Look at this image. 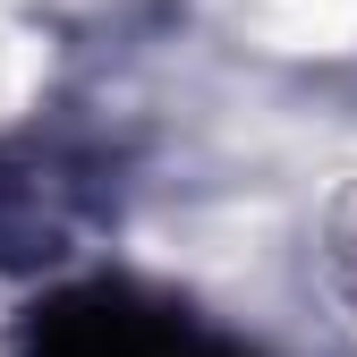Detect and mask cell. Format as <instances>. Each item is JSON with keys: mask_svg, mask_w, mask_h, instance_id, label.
Masks as SVG:
<instances>
[{"mask_svg": "<svg viewBox=\"0 0 357 357\" xmlns=\"http://www.w3.org/2000/svg\"><path fill=\"white\" fill-rule=\"evenodd\" d=\"M324 281H332V298L357 315V188H340L332 204H324Z\"/></svg>", "mask_w": 357, "mask_h": 357, "instance_id": "6da1fadb", "label": "cell"}]
</instances>
